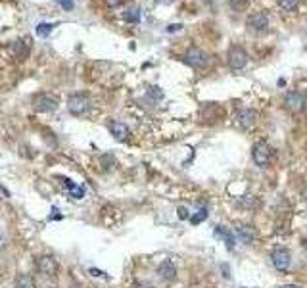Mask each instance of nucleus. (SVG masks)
<instances>
[{
  "label": "nucleus",
  "instance_id": "obj_17",
  "mask_svg": "<svg viewBox=\"0 0 307 288\" xmlns=\"http://www.w3.org/2000/svg\"><path fill=\"white\" fill-rule=\"evenodd\" d=\"M62 183H64V186H68V190H69V194H71L73 198H83V196H85V186L73 185L69 179H62Z\"/></svg>",
  "mask_w": 307,
  "mask_h": 288
},
{
  "label": "nucleus",
  "instance_id": "obj_7",
  "mask_svg": "<svg viewBox=\"0 0 307 288\" xmlns=\"http://www.w3.org/2000/svg\"><path fill=\"white\" fill-rule=\"evenodd\" d=\"M227 58H229L230 69H234V71L244 69V68H246V64H248V52H246L242 46H238V44L230 46Z\"/></svg>",
  "mask_w": 307,
  "mask_h": 288
},
{
  "label": "nucleus",
  "instance_id": "obj_10",
  "mask_svg": "<svg viewBox=\"0 0 307 288\" xmlns=\"http://www.w3.org/2000/svg\"><path fill=\"white\" fill-rule=\"evenodd\" d=\"M271 261H273V265H274L276 271L284 273V271H288V267H290V263H292V255H290L288 250L276 248V250H273V254H271Z\"/></svg>",
  "mask_w": 307,
  "mask_h": 288
},
{
  "label": "nucleus",
  "instance_id": "obj_6",
  "mask_svg": "<svg viewBox=\"0 0 307 288\" xmlns=\"http://www.w3.org/2000/svg\"><path fill=\"white\" fill-rule=\"evenodd\" d=\"M306 92H302V90H288L284 96V108L290 114H300L306 108Z\"/></svg>",
  "mask_w": 307,
  "mask_h": 288
},
{
  "label": "nucleus",
  "instance_id": "obj_11",
  "mask_svg": "<svg viewBox=\"0 0 307 288\" xmlns=\"http://www.w3.org/2000/svg\"><path fill=\"white\" fill-rule=\"evenodd\" d=\"M37 269L38 273H42L44 277H56L58 273V263L52 255H40L37 259Z\"/></svg>",
  "mask_w": 307,
  "mask_h": 288
},
{
  "label": "nucleus",
  "instance_id": "obj_12",
  "mask_svg": "<svg viewBox=\"0 0 307 288\" xmlns=\"http://www.w3.org/2000/svg\"><path fill=\"white\" fill-rule=\"evenodd\" d=\"M157 275H159V279H163V281H167V283L175 281V279H177V267H175V263H173L171 259L161 261L159 267H157Z\"/></svg>",
  "mask_w": 307,
  "mask_h": 288
},
{
  "label": "nucleus",
  "instance_id": "obj_8",
  "mask_svg": "<svg viewBox=\"0 0 307 288\" xmlns=\"http://www.w3.org/2000/svg\"><path fill=\"white\" fill-rule=\"evenodd\" d=\"M252 158H254V162L257 167H261V169H265L271 162V148H269V144L265 140H259V142H256L254 144V148H252Z\"/></svg>",
  "mask_w": 307,
  "mask_h": 288
},
{
  "label": "nucleus",
  "instance_id": "obj_15",
  "mask_svg": "<svg viewBox=\"0 0 307 288\" xmlns=\"http://www.w3.org/2000/svg\"><path fill=\"white\" fill-rule=\"evenodd\" d=\"M215 237H219V238H221V240L227 244V248H229V250H234L236 240H234V237H232V233H230L229 229H225V227H221V225H219V227L215 229Z\"/></svg>",
  "mask_w": 307,
  "mask_h": 288
},
{
  "label": "nucleus",
  "instance_id": "obj_23",
  "mask_svg": "<svg viewBox=\"0 0 307 288\" xmlns=\"http://www.w3.org/2000/svg\"><path fill=\"white\" fill-rule=\"evenodd\" d=\"M56 2H58V4H60L66 12H71V10H73V6H75V4H73V0H56Z\"/></svg>",
  "mask_w": 307,
  "mask_h": 288
},
{
  "label": "nucleus",
  "instance_id": "obj_28",
  "mask_svg": "<svg viewBox=\"0 0 307 288\" xmlns=\"http://www.w3.org/2000/svg\"><path fill=\"white\" fill-rule=\"evenodd\" d=\"M221 269H223V277H225V279H230L229 265H225V263H223V265H221Z\"/></svg>",
  "mask_w": 307,
  "mask_h": 288
},
{
  "label": "nucleus",
  "instance_id": "obj_13",
  "mask_svg": "<svg viewBox=\"0 0 307 288\" xmlns=\"http://www.w3.org/2000/svg\"><path fill=\"white\" fill-rule=\"evenodd\" d=\"M236 235H238L240 242H244L246 246H250L256 240V227H252V225H238L236 227Z\"/></svg>",
  "mask_w": 307,
  "mask_h": 288
},
{
  "label": "nucleus",
  "instance_id": "obj_2",
  "mask_svg": "<svg viewBox=\"0 0 307 288\" xmlns=\"http://www.w3.org/2000/svg\"><path fill=\"white\" fill-rule=\"evenodd\" d=\"M246 27H248V33L254 35V37H261L269 31V17L265 12H254L248 16L246 19Z\"/></svg>",
  "mask_w": 307,
  "mask_h": 288
},
{
  "label": "nucleus",
  "instance_id": "obj_19",
  "mask_svg": "<svg viewBox=\"0 0 307 288\" xmlns=\"http://www.w3.org/2000/svg\"><path fill=\"white\" fill-rule=\"evenodd\" d=\"M207 215H209V211H207L205 207H202V209H198L194 215H190L188 219H190L192 225H200L202 221H205V219H207Z\"/></svg>",
  "mask_w": 307,
  "mask_h": 288
},
{
  "label": "nucleus",
  "instance_id": "obj_9",
  "mask_svg": "<svg viewBox=\"0 0 307 288\" xmlns=\"http://www.w3.org/2000/svg\"><path fill=\"white\" fill-rule=\"evenodd\" d=\"M256 121H257V112H256V110H252V108H242V110L236 112L234 123H236L238 129L248 131V129H252V127L256 125Z\"/></svg>",
  "mask_w": 307,
  "mask_h": 288
},
{
  "label": "nucleus",
  "instance_id": "obj_33",
  "mask_svg": "<svg viewBox=\"0 0 307 288\" xmlns=\"http://www.w3.org/2000/svg\"><path fill=\"white\" fill-rule=\"evenodd\" d=\"M304 246H306V252H307V240H306V244H304Z\"/></svg>",
  "mask_w": 307,
  "mask_h": 288
},
{
  "label": "nucleus",
  "instance_id": "obj_5",
  "mask_svg": "<svg viewBox=\"0 0 307 288\" xmlns=\"http://www.w3.org/2000/svg\"><path fill=\"white\" fill-rule=\"evenodd\" d=\"M33 108L40 114H50L58 110V98L50 92H38L33 96Z\"/></svg>",
  "mask_w": 307,
  "mask_h": 288
},
{
  "label": "nucleus",
  "instance_id": "obj_22",
  "mask_svg": "<svg viewBox=\"0 0 307 288\" xmlns=\"http://www.w3.org/2000/svg\"><path fill=\"white\" fill-rule=\"evenodd\" d=\"M236 204L242 207H256L257 206V200H254V196H246L244 200H238Z\"/></svg>",
  "mask_w": 307,
  "mask_h": 288
},
{
  "label": "nucleus",
  "instance_id": "obj_14",
  "mask_svg": "<svg viewBox=\"0 0 307 288\" xmlns=\"http://www.w3.org/2000/svg\"><path fill=\"white\" fill-rule=\"evenodd\" d=\"M108 127H110V133L114 135V138L115 140H119V142H125V140L129 138V135H131L129 127H127L125 123H121V121H112Z\"/></svg>",
  "mask_w": 307,
  "mask_h": 288
},
{
  "label": "nucleus",
  "instance_id": "obj_18",
  "mask_svg": "<svg viewBox=\"0 0 307 288\" xmlns=\"http://www.w3.org/2000/svg\"><path fill=\"white\" fill-rule=\"evenodd\" d=\"M16 287L17 288H37V283H35V279H33L29 273H23V275L17 277Z\"/></svg>",
  "mask_w": 307,
  "mask_h": 288
},
{
  "label": "nucleus",
  "instance_id": "obj_21",
  "mask_svg": "<svg viewBox=\"0 0 307 288\" xmlns=\"http://www.w3.org/2000/svg\"><path fill=\"white\" fill-rule=\"evenodd\" d=\"M52 29H54L52 23H40L37 27V35L38 37H48V35L52 33Z\"/></svg>",
  "mask_w": 307,
  "mask_h": 288
},
{
  "label": "nucleus",
  "instance_id": "obj_3",
  "mask_svg": "<svg viewBox=\"0 0 307 288\" xmlns=\"http://www.w3.org/2000/svg\"><path fill=\"white\" fill-rule=\"evenodd\" d=\"M31 48H33L31 37H23V39L12 41L8 44V54H10V58H14L16 62H25V60L31 56Z\"/></svg>",
  "mask_w": 307,
  "mask_h": 288
},
{
  "label": "nucleus",
  "instance_id": "obj_30",
  "mask_svg": "<svg viewBox=\"0 0 307 288\" xmlns=\"http://www.w3.org/2000/svg\"><path fill=\"white\" fill-rule=\"evenodd\" d=\"M181 27H183V25H169L167 31H169V33H175V31H181Z\"/></svg>",
  "mask_w": 307,
  "mask_h": 288
},
{
  "label": "nucleus",
  "instance_id": "obj_32",
  "mask_svg": "<svg viewBox=\"0 0 307 288\" xmlns=\"http://www.w3.org/2000/svg\"><path fill=\"white\" fill-rule=\"evenodd\" d=\"M278 288H300L298 285H282V287H278Z\"/></svg>",
  "mask_w": 307,
  "mask_h": 288
},
{
  "label": "nucleus",
  "instance_id": "obj_4",
  "mask_svg": "<svg viewBox=\"0 0 307 288\" xmlns=\"http://www.w3.org/2000/svg\"><path fill=\"white\" fill-rule=\"evenodd\" d=\"M183 62L187 64V66H190L192 69H205L207 66H209V62H211V58H209V54L207 52H204L202 48H188L187 52H185V56H183Z\"/></svg>",
  "mask_w": 307,
  "mask_h": 288
},
{
  "label": "nucleus",
  "instance_id": "obj_25",
  "mask_svg": "<svg viewBox=\"0 0 307 288\" xmlns=\"http://www.w3.org/2000/svg\"><path fill=\"white\" fill-rule=\"evenodd\" d=\"M177 215H179V219H188V209L181 206L179 209H177Z\"/></svg>",
  "mask_w": 307,
  "mask_h": 288
},
{
  "label": "nucleus",
  "instance_id": "obj_20",
  "mask_svg": "<svg viewBox=\"0 0 307 288\" xmlns=\"http://www.w3.org/2000/svg\"><path fill=\"white\" fill-rule=\"evenodd\" d=\"M298 4H300V0H278V6L282 12H294L298 8Z\"/></svg>",
  "mask_w": 307,
  "mask_h": 288
},
{
  "label": "nucleus",
  "instance_id": "obj_34",
  "mask_svg": "<svg viewBox=\"0 0 307 288\" xmlns=\"http://www.w3.org/2000/svg\"><path fill=\"white\" fill-rule=\"evenodd\" d=\"M165 2H173V0H165Z\"/></svg>",
  "mask_w": 307,
  "mask_h": 288
},
{
  "label": "nucleus",
  "instance_id": "obj_27",
  "mask_svg": "<svg viewBox=\"0 0 307 288\" xmlns=\"http://www.w3.org/2000/svg\"><path fill=\"white\" fill-rule=\"evenodd\" d=\"M88 273H90L92 277H106V275H104V271H100V269H94V267H92Z\"/></svg>",
  "mask_w": 307,
  "mask_h": 288
},
{
  "label": "nucleus",
  "instance_id": "obj_1",
  "mask_svg": "<svg viewBox=\"0 0 307 288\" xmlns=\"http://www.w3.org/2000/svg\"><path fill=\"white\" fill-rule=\"evenodd\" d=\"M90 108H92V98L86 92H73V94H69V98H68V110H69L71 116H77V118L86 116L90 112Z\"/></svg>",
  "mask_w": 307,
  "mask_h": 288
},
{
  "label": "nucleus",
  "instance_id": "obj_29",
  "mask_svg": "<svg viewBox=\"0 0 307 288\" xmlns=\"http://www.w3.org/2000/svg\"><path fill=\"white\" fill-rule=\"evenodd\" d=\"M135 288H155V287L148 285V283H136V285H135Z\"/></svg>",
  "mask_w": 307,
  "mask_h": 288
},
{
  "label": "nucleus",
  "instance_id": "obj_26",
  "mask_svg": "<svg viewBox=\"0 0 307 288\" xmlns=\"http://www.w3.org/2000/svg\"><path fill=\"white\" fill-rule=\"evenodd\" d=\"M125 0H104V4L108 6V8H117L119 4H123Z\"/></svg>",
  "mask_w": 307,
  "mask_h": 288
},
{
  "label": "nucleus",
  "instance_id": "obj_31",
  "mask_svg": "<svg viewBox=\"0 0 307 288\" xmlns=\"http://www.w3.org/2000/svg\"><path fill=\"white\" fill-rule=\"evenodd\" d=\"M2 248H6V237L0 233V250H2Z\"/></svg>",
  "mask_w": 307,
  "mask_h": 288
},
{
  "label": "nucleus",
  "instance_id": "obj_24",
  "mask_svg": "<svg viewBox=\"0 0 307 288\" xmlns=\"http://www.w3.org/2000/svg\"><path fill=\"white\" fill-rule=\"evenodd\" d=\"M227 2H229L234 10H240V8H244V6L248 4V0H227Z\"/></svg>",
  "mask_w": 307,
  "mask_h": 288
},
{
  "label": "nucleus",
  "instance_id": "obj_16",
  "mask_svg": "<svg viewBox=\"0 0 307 288\" xmlns=\"http://www.w3.org/2000/svg\"><path fill=\"white\" fill-rule=\"evenodd\" d=\"M123 19L127 23H138L140 21V8L138 6H129L125 12H123Z\"/></svg>",
  "mask_w": 307,
  "mask_h": 288
}]
</instances>
